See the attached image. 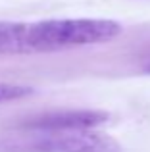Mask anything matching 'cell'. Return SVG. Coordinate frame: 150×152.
I'll list each match as a JSON object with an SVG mask.
<instances>
[{"instance_id":"6da1fadb","label":"cell","mask_w":150,"mask_h":152,"mask_svg":"<svg viewBox=\"0 0 150 152\" xmlns=\"http://www.w3.org/2000/svg\"><path fill=\"white\" fill-rule=\"evenodd\" d=\"M121 35V25L106 18H64L27 23L31 52H58L104 45Z\"/></svg>"},{"instance_id":"7a4b0ae2","label":"cell","mask_w":150,"mask_h":152,"mask_svg":"<svg viewBox=\"0 0 150 152\" xmlns=\"http://www.w3.org/2000/svg\"><path fill=\"white\" fill-rule=\"evenodd\" d=\"M0 141L2 152H121V145L96 129L29 131Z\"/></svg>"},{"instance_id":"3957f363","label":"cell","mask_w":150,"mask_h":152,"mask_svg":"<svg viewBox=\"0 0 150 152\" xmlns=\"http://www.w3.org/2000/svg\"><path fill=\"white\" fill-rule=\"evenodd\" d=\"M108 119L110 114L102 110H58L37 115L21 127L29 131H83L96 129Z\"/></svg>"},{"instance_id":"277c9868","label":"cell","mask_w":150,"mask_h":152,"mask_svg":"<svg viewBox=\"0 0 150 152\" xmlns=\"http://www.w3.org/2000/svg\"><path fill=\"white\" fill-rule=\"evenodd\" d=\"M0 54H31L27 23L0 21Z\"/></svg>"},{"instance_id":"5b68a950","label":"cell","mask_w":150,"mask_h":152,"mask_svg":"<svg viewBox=\"0 0 150 152\" xmlns=\"http://www.w3.org/2000/svg\"><path fill=\"white\" fill-rule=\"evenodd\" d=\"M35 91L27 85H15V83H0V104L12 100H21L25 96H31Z\"/></svg>"},{"instance_id":"8992f818","label":"cell","mask_w":150,"mask_h":152,"mask_svg":"<svg viewBox=\"0 0 150 152\" xmlns=\"http://www.w3.org/2000/svg\"><path fill=\"white\" fill-rule=\"evenodd\" d=\"M146 71H148V73H150V64H148V66H146Z\"/></svg>"}]
</instances>
